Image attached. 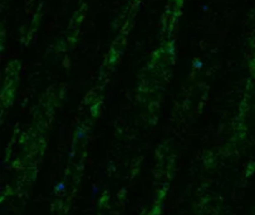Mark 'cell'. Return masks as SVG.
Here are the masks:
<instances>
[{
	"instance_id": "1",
	"label": "cell",
	"mask_w": 255,
	"mask_h": 215,
	"mask_svg": "<svg viewBox=\"0 0 255 215\" xmlns=\"http://www.w3.org/2000/svg\"><path fill=\"white\" fill-rule=\"evenodd\" d=\"M63 189H64V184L60 183V184H58V186L55 188V191H57V193H59V191H62Z\"/></svg>"
}]
</instances>
